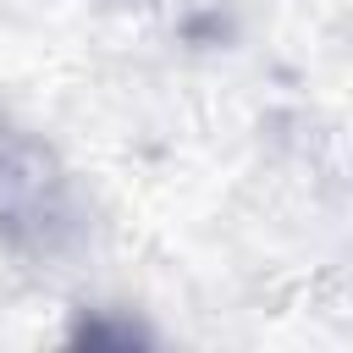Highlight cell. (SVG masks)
<instances>
[{
	"label": "cell",
	"mask_w": 353,
	"mask_h": 353,
	"mask_svg": "<svg viewBox=\"0 0 353 353\" xmlns=\"http://www.w3.org/2000/svg\"><path fill=\"white\" fill-rule=\"evenodd\" d=\"M77 232L72 188L50 149L0 127V243L22 254H55Z\"/></svg>",
	"instance_id": "6da1fadb"
}]
</instances>
